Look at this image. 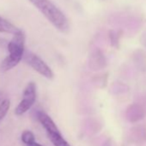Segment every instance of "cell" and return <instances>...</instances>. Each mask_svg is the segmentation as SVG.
Returning a JSON list of instances; mask_svg holds the SVG:
<instances>
[{
  "mask_svg": "<svg viewBox=\"0 0 146 146\" xmlns=\"http://www.w3.org/2000/svg\"><path fill=\"white\" fill-rule=\"evenodd\" d=\"M11 107V102L9 99H5L0 102V121H1L8 113Z\"/></svg>",
  "mask_w": 146,
  "mask_h": 146,
  "instance_id": "8",
  "label": "cell"
},
{
  "mask_svg": "<svg viewBox=\"0 0 146 146\" xmlns=\"http://www.w3.org/2000/svg\"><path fill=\"white\" fill-rule=\"evenodd\" d=\"M37 118H38V120L40 121V123L41 124V125L46 130V133H52V132L60 131L58 130V126L56 125V124L54 123V121L52 120V119L45 112H42V111L38 112L37 113Z\"/></svg>",
  "mask_w": 146,
  "mask_h": 146,
  "instance_id": "5",
  "label": "cell"
},
{
  "mask_svg": "<svg viewBox=\"0 0 146 146\" xmlns=\"http://www.w3.org/2000/svg\"><path fill=\"white\" fill-rule=\"evenodd\" d=\"M24 61L37 73L46 79H52L54 77L53 71L50 66L37 54L30 51H25L23 56Z\"/></svg>",
  "mask_w": 146,
  "mask_h": 146,
  "instance_id": "3",
  "label": "cell"
},
{
  "mask_svg": "<svg viewBox=\"0 0 146 146\" xmlns=\"http://www.w3.org/2000/svg\"><path fill=\"white\" fill-rule=\"evenodd\" d=\"M102 1H104V0H102Z\"/></svg>",
  "mask_w": 146,
  "mask_h": 146,
  "instance_id": "12",
  "label": "cell"
},
{
  "mask_svg": "<svg viewBox=\"0 0 146 146\" xmlns=\"http://www.w3.org/2000/svg\"><path fill=\"white\" fill-rule=\"evenodd\" d=\"M12 40L8 42L7 49L9 55L1 62V70L8 71L16 67L23 58L25 53V35L22 30L13 35Z\"/></svg>",
  "mask_w": 146,
  "mask_h": 146,
  "instance_id": "2",
  "label": "cell"
},
{
  "mask_svg": "<svg viewBox=\"0 0 146 146\" xmlns=\"http://www.w3.org/2000/svg\"><path fill=\"white\" fill-rule=\"evenodd\" d=\"M20 29L7 19L0 17V33L15 35Z\"/></svg>",
  "mask_w": 146,
  "mask_h": 146,
  "instance_id": "6",
  "label": "cell"
},
{
  "mask_svg": "<svg viewBox=\"0 0 146 146\" xmlns=\"http://www.w3.org/2000/svg\"><path fill=\"white\" fill-rule=\"evenodd\" d=\"M21 139H22L23 143H25L26 145H29V144L35 142V137L34 133L29 130L23 131V133L21 135Z\"/></svg>",
  "mask_w": 146,
  "mask_h": 146,
  "instance_id": "9",
  "label": "cell"
},
{
  "mask_svg": "<svg viewBox=\"0 0 146 146\" xmlns=\"http://www.w3.org/2000/svg\"><path fill=\"white\" fill-rule=\"evenodd\" d=\"M27 146H43V145H41V144H40V143H36V142H34V143H32L27 145Z\"/></svg>",
  "mask_w": 146,
  "mask_h": 146,
  "instance_id": "10",
  "label": "cell"
},
{
  "mask_svg": "<svg viewBox=\"0 0 146 146\" xmlns=\"http://www.w3.org/2000/svg\"><path fill=\"white\" fill-rule=\"evenodd\" d=\"M1 99H2V94L0 93V102H1Z\"/></svg>",
  "mask_w": 146,
  "mask_h": 146,
  "instance_id": "11",
  "label": "cell"
},
{
  "mask_svg": "<svg viewBox=\"0 0 146 146\" xmlns=\"http://www.w3.org/2000/svg\"><path fill=\"white\" fill-rule=\"evenodd\" d=\"M36 84L34 82H30L28 84L23 90V98L15 108V113L20 116L28 112L35 104L36 101Z\"/></svg>",
  "mask_w": 146,
  "mask_h": 146,
  "instance_id": "4",
  "label": "cell"
},
{
  "mask_svg": "<svg viewBox=\"0 0 146 146\" xmlns=\"http://www.w3.org/2000/svg\"><path fill=\"white\" fill-rule=\"evenodd\" d=\"M29 1L56 29L62 33H68L70 23L66 16L51 0H29Z\"/></svg>",
  "mask_w": 146,
  "mask_h": 146,
  "instance_id": "1",
  "label": "cell"
},
{
  "mask_svg": "<svg viewBox=\"0 0 146 146\" xmlns=\"http://www.w3.org/2000/svg\"><path fill=\"white\" fill-rule=\"evenodd\" d=\"M48 138L52 142L54 146H71L62 136L60 131L52 132V133H46Z\"/></svg>",
  "mask_w": 146,
  "mask_h": 146,
  "instance_id": "7",
  "label": "cell"
}]
</instances>
